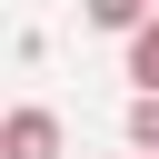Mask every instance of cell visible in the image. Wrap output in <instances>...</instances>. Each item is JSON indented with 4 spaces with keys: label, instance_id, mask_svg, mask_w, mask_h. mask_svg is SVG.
I'll use <instances>...</instances> for the list:
<instances>
[{
    "label": "cell",
    "instance_id": "cell-1",
    "mask_svg": "<svg viewBox=\"0 0 159 159\" xmlns=\"http://www.w3.org/2000/svg\"><path fill=\"white\" fill-rule=\"evenodd\" d=\"M0 159H60V109L20 99V109L0 119Z\"/></svg>",
    "mask_w": 159,
    "mask_h": 159
},
{
    "label": "cell",
    "instance_id": "cell-2",
    "mask_svg": "<svg viewBox=\"0 0 159 159\" xmlns=\"http://www.w3.org/2000/svg\"><path fill=\"white\" fill-rule=\"evenodd\" d=\"M80 20H89V30H109V40H139V30L159 20V0H80Z\"/></svg>",
    "mask_w": 159,
    "mask_h": 159
},
{
    "label": "cell",
    "instance_id": "cell-3",
    "mask_svg": "<svg viewBox=\"0 0 159 159\" xmlns=\"http://www.w3.org/2000/svg\"><path fill=\"white\" fill-rule=\"evenodd\" d=\"M129 99H159V20L129 40Z\"/></svg>",
    "mask_w": 159,
    "mask_h": 159
},
{
    "label": "cell",
    "instance_id": "cell-4",
    "mask_svg": "<svg viewBox=\"0 0 159 159\" xmlns=\"http://www.w3.org/2000/svg\"><path fill=\"white\" fill-rule=\"evenodd\" d=\"M129 159H159V99H129Z\"/></svg>",
    "mask_w": 159,
    "mask_h": 159
}]
</instances>
